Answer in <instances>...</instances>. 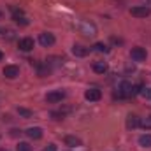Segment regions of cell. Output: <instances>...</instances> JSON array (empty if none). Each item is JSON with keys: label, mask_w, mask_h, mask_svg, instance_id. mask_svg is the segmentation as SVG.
<instances>
[{"label": "cell", "mask_w": 151, "mask_h": 151, "mask_svg": "<svg viewBox=\"0 0 151 151\" xmlns=\"http://www.w3.org/2000/svg\"><path fill=\"white\" fill-rule=\"evenodd\" d=\"M11 11H12V19H14V23H18V25H21V27H27L30 21H28V18L23 14V11L21 9H18V7H11Z\"/></svg>", "instance_id": "3957f363"}, {"label": "cell", "mask_w": 151, "mask_h": 151, "mask_svg": "<svg viewBox=\"0 0 151 151\" xmlns=\"http://www.w3.org/2000/svg\"><path fill=\"white\" fill-rule=\"evenodd\" d=\"M2 18H4V12H2V11H0V19H2Z\"/></svg>", "instance_id": "cb8c5ba5"}, {"label": "cell", "mask_w": 151, "mask_h": 151, "mask_svg": "<svg viewBox=\"0 0 151 151\" xmlns=\"http://www.w3.org/2000/svg\"><path fill=\"white\" fill-rule=\"evenodd\" d=\"M139 144L142 148H151V134H142L139 137Z\"/></svg>", "instance_id": "e0dca14e"}, {"label": "cell", "mask_w": 151, "mask_h": 151, "mask_svg": "<svg viewBox=\"0 0 151 151\" xmlns=\"http://www.w3.org/2000/svg\"><path fill=\"white\" fill-rule=\"evenodd\" d=\"M130 97H135L134 84L128 81H121L118 86V93H114V99H130Z\"/></svg>", "instance_id": "6da1fadb"}, {"label": "cell", "mask_w": 151, "mask_h": 151, "mask_svg": "<svg viewBox=\"0 0 151 151\" xmlns=\"http://www.w3.org/2000/svg\"><path fill=\"white\" fill-rule=\"evenodd\" d=\"M35 69H37V74L40 76V77H44V76H47L51 72V67H49L46 62H37V63H35Z\"/></svg>", "instance_id": "8fae6325"}, {"label": "cell", "mask_w": 151, "mask_h": 151, "mask_svg": "<svg viewBox=\"0 0 151 151\" xmlns=\"http://www.w3.org/2000/svg\"><path fill=\"white\" fill-rule=\"evenodd\" d=\"M65 144L70 146V148H74V146H81V139L76 137V135H67V137H65Z\"/></svg>", "instance_id": "2e32d148"}, {"label": "cell", "mask_w": 151, "mask_h": 151, "mask_svg": "<svg viewBox=\"0 0 151 151\" xmlns=\"http://www.w3.org/2000/svg\"><path fill=\"white\" fill-rule=\"evenodd\" d=\"M0 151H7V150H0Z\"/></svg>", "instance_id": "484cf974"}, {"label": "cell", "mask_w": 151, "mask_h": 151, "mask_svg": "<svg viewBox=\"0 0 151 151\" xmlns=\"http://www.w3.org/2000/svg\"><path fill=\"white\" fill-rule=\"evenodd\" d=\"M65 91L63 90H53V91H49L47 95H46V102H49V104H58V102H62L63 99H65Z\"/></svg>", "instance_id": "5b68a950"}, {"label": "cell", "mask_w": 151, "mask_h": 151, "mask_svg": "<svg viewBox=\"0 0 151 151\" xmlns=\"http://www.w3.org/2000/svg\"><path fill=\"white\" fill-rule=\"evenodd\" d=\"M93 49H95L97 53H104V55H107V53L111 51V49H109V47H107V46H106L104 42H97V44L93 46Z\"/></svg>", "instance_id": "ac0fdd59"}, {"label": "cell", "mask_w": 151, "mask_h": 151, "mask_svg": "<svg viewBox=\"0 0 151 151\" xmlns=\"http://www.w3.org/2000/svg\"><path fill=\"white\" fill-rule=\"evenodd\" d=\"M18 47H19V51H25V53L32 51V49H34V39H30V37L19 39V42H18Z\"/></svg>", "instance_id": "30bf717a"}, {"label": "cell", "mask_w": 151, "mask_h": 151, "mask_svg": "<svg viewBox=\"0 0 151 151\" xmlns=\"http://www.w3.org/2000/svg\"><path fill=\"white\" fill-rule=\"evenodd\" d=\"M18 113L21 116H25V118H32V114H34L30 109H25V107H18Z\"/></svg>", "instance_id": "d6986e66"}, {"label": "cell", "mask_w": 151, "mask_h": 151, "mask_svg": "<svg viewBox=\"0 0 151 151\" xmlns=\"http://www.w3.org/2000/svg\"><path fill=\"white\" fill-rule=\"evenodd\" d=\"M107 63L106 62H95L93 63V72H97V74H106L107 72Z\"/></svg>", "instance_id": "5bb4252c"}, {"label": "cell", "mask_w": 151, "mask_h": 151, "mask_svg": "<svg viewBox=\"0 0 151 151\" xmlns=\"http://www.w3.org/2000/svg\"><path fill=\"white\" fill-rule=\"evenodd\" d=\"M130 14L135 16V18H148L151 14V9L148 5H135V7L130 9Z\"/></svg>", "instance_id": "8992f818"}, {"label": "cell", "mask_w": 151, "mask_h": 151, "mask_svg": "<svg viewBox=\"0 0 151 151\" xmlns=\"http://www.w3.org/2000/svg\"><path fill=\"white\" fill-rule=\"evenodd\" d=\"M88 53H90V47H84V46H79V44H76L74 47H72V55L74 56H79V58L86 56Z\"/></svg>", "instance_id": "4fadbf2b"}, {"label": "cell", "mask_w": 151, "mask_h": 151, "mask_svg": "<svg viewBox=\"0 0 151 151\" xmlns=\"http://www.w3.org/2000/svg\"><path fill=\"white\" fill-rule=\"evenodd\" d=\"M0 34H2V30H0Z\"/></svg>", "instance_id": "4316f807"}, {"label": "cell", "mask_w": 151, "mask_h": 151, "mask_svg": "<svg viewBox=\"0 0 151 151\" xmlns=\"http://www.w3.org/2000/svg\"><path fill=\"white\" fill-rule=\"evenodd\" d=\"M76 28H77L83 35H95V34H97V27H95L93 23L86 21V19H81V21L76 25Z\"/></svg>", "instance_id": "7a4b0ae2"}, {"label": "cell", "mask_w": 151, "mask_h": 151, "mask_svg": "<svg viewBox=\"0 0 151 151\" xmlns=\"http://www.w3.org/2000/svg\"><path fill=\"white\" fill-rule=\"evenodd\" d=\"M18 151H32V148H30L28 142H19L18 144Z\"/></svg>", "instance_id": "ffe728a7"}, {"label": "cell", "mask_w": 151, "mask_h": 151, "mask_svg": "<svg viewBox=\"0 0 151 151\" xmlns=\"http://www.w3.org/2000/svg\"><path fill=\"white\" fill-rule=\"evenodd\" d=\"M130 58H132L134 62H144V60L148 58V51H146L144 47H141V46H135V47H132V51H130Z\"/></svg>", "instance_id": "277c9868"}, {"label": "cell", "mask_w": 151, "mask_h": 151, "mask_svg": "<svg viewBox=\"0 0 151 151\" xmlns=\"http://www.w3.org/2000/svg\"><path fill=\"white\" fill-rule=\"evenodd\" d=\"M2 72H4V76H5L7 79H16V77L19 76V67H18V65H5Z\"/></svg>", "instance_id": "9c48e42d"}, {"label": "cell", "mask_w": 151, "mask_h": 151, "mask_svg": "<svg viewBox=\"0 0 151 151\" xmlns=\"http://www.w3.org/2000/svg\"><path fill=\"white\" fill-rule=\"evenodd\" d=\"M141 95H142L144 99L151 100V88H142V90H141Z\"/></svg>", "instance_id": "44dd1931"}, {"label": "cell", "mask_w": 151, "mask_h": 151, "mask_svg": "<svg viewBox=\"0 0 151 151\" xmlns=\"http://www.w3.org/2000/svg\"><path fill=\"white\" fill-rule=\"evenodd\" d=\"M39 42H40V46L49 47V46H53V44H55V35H53V34H49V32H42V34L39 35Z\"/></svg>", "instance_id": "ba28073f"}, {"label": "cell", "mask_w": 151, "mask_h": 151, "mask_svg": "<svg viewBox=\"0 0 151 151\" xmlns=\"http://www.w3.org/2000/svg\"><path fill=\"white\" fill-rule=\"evenodd\" d=\"M84 99H86V100H90V102H97V100H100V99H102V91H100L99 88H90V90H86Z\"/></svg>", "instance_id": "52a82bcc"}, {"label": "cell", "mask_w": 151, "mask_h": 151, "mask_svg": "<svg viewBox=\"0 0 151 151\" xmlns=\"http://www.w3.org/2000/svg\"><path fill=\"white\" fill-rule=\"evenodd\" d=\"M141 127H144V128H151V116L150 118H146V121H141Z\"/></svg>", "instance_id": "7402d4cb"}, {"label": "cell", "mask_w": 151, "mask_h": 151, "mask_svg": "<svg viewBox=\"0 0 151 151\" xmlns=\"http://www.w3.org/2000/svg\"><path fill=\"white\" fill-rule=\"evenodd\" d=\"M44 151H56V146H55V144H47V146L44 148Z\"/></svg>", "instance_id": "603a6c76"}, {"label": "cell", "mask_w": 151, "mask_h": 151, "mask_svg": "<svg viewBox=\"0 0 151 151\" xmlns=\"http://www.w3.org/2000/svg\"><path fill=\"white\" fill-rule=\"evenodd\" d=\"M25 134H27L30 139H35V141H37V139L42 137V128H40V127H30Z\"/></svg>", "instance_id": "7c38bea8"}, {"label": "cell", "mask_w": 151, "mask_h": 151, "mask_svg": "<svg viewBox=\"0 0 151 151\" xmlns=\"http://www.w3.org/2000/svg\"><path fill=\"white\" fill-rule=\"evenodd\" d=\"M127 127H128V128H137V127H141V119H139L135 114H130V116L127 118Z\"/></svg>", "instance_id": "9a60e30c"}, {"label": "cell", "mask_w": 151, "mask_h": 151, "mask_svg": "<svg viewBox=\"0 0 151 151\" xmlns=\"http://www.w3.org/2000/svg\"><path fill=\"white\" fill-rule=\"evenodd\" d=\"M2 58H4V53H2V51H0V60H2Z\"/></svg>", "instance_id": "d4e9b609"}]
</instances>
